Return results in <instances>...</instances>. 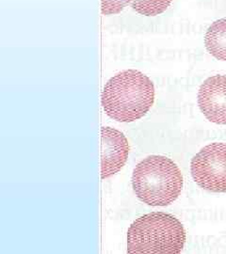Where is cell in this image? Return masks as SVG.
I'll list each match as a JSON object with an SVG mask.
<instances>
[{"label": "cell", "mask_w": 226, "mask_h": 254, "mask_svg": "<svg viewBox=\"0 0 226 254\" xmlns=\"http://www.w3.org/2000/svg\"><path fill=\"white\" fill-rule=\"evenodd\" d=\"M136 196L151 206H166L178 198L183 175L172 159L150 155L136 166L132 174Z\"/></svg>", "instance_id": "3957f363"}, {"label": "cell", "mask_w": 226, "mask_h": 254, "mask_svg": "<svg viewBox=\"0 0 226 254\" xmlns=\"http://www.w3.org/2000/svg\"><path fill=\"white\" fill-rule=\"evenodd\" d=\"M172 0H132L131 8L145 16H156L169 8Z\"/></svg>", "instance_id": "ba28073f"}, {"label": "cell", "mask_w": 226, "mask_h": 254, "mask_svg": "<svg viewBox=\"0 0 226 254\" xmlns=\"http://www.w3.org/2000/svg\"><path fill=\"white\" fill-rule=\"evenodd\" d=\"M205 46L214 58L226 62V18L219 19L208 27Z\"/></svg>", "instance_id": "52a82bcc"}, {"label": "cell", "mask_w": 226, "mask_h": 254, "mask_svg": "<svg viewBox=\"0 0 226 254\" xmlns=\"http://www.w3.org/2000/svg\"><path fill=\"white\" fill-rule=\"evenodd\" d=\"M193 180L211 192H226V144L211 143L204 147L190 164Z\"/></svg>", "instance_id": "277c9868"}, {"label": "cell", "mask_w": 226, "mask_h": 254, "mask_svg": "<svg viewBox=\"0 0 226 254\" xmlns=\"http://www.w3.org/2000/svg\"><path fill=\"white\" fill-rule=\"evenodd\" d=\"M154 102V87L151 79L137 70H126L106 83L101 104L106 114L121 123L143 118Z\"/></svg>", "instance_id": "6da1fadb"}, {"label": "cell", "mask_w": 226, "mask_h": 254, "mask_svg": "<svg viewBox=\"0 0 226 254\" xmlns=\"http://www.w3.org/2000/svg\"><path fill=\"white\" fill-rule=\"evenodd\" d=\"M198 105L211 123L226 125V75L208 77L200 87Z\"/></svg>", "instance_id": "8992f818"}, {"label": "cell", "mask_w": 226, "mask_h": 254, "mask_svg": "<svg viewBox=\"0 0 226 254\" xmlns=\"http://www.w3.org/2000/svg\"><path fill=\"white\" fill-rule=\"evenodd\" d=\"M186 242L183 224L172 215L153 212L136 219L127 232V254H178Z\"/></svg>", "instance_id": "7a4b0ae2"}, {"label": "cell", "mask_w": 226, "mask_h": 254, "mask_svg": "<svg viewBox=\"0 0 226 254\" xmlns=\"http://www.w3.org/2000/svg\"><path fill=\"white\" fill-rule=\"evenodd\" d=\"M131 2L132 0H101V12L104 15L117 14Z\"/></svg>", "instance_id": "9c48e42d"}, {"label": "cell", "mask_w": 226, "mask_h": 254, "mask_svg": "<svg viewBox=\"0 0 226 254\" xmlns=\"http://www.w3.org/2000/svg\"><path fill=\"white\" fill-rule=\"evenodd\" d=\"M129 144L126 136L112 127L101 128V178L117 173L127 162Z\"/></svg>", "instance_id": "5b68a950"}]
</instances>
